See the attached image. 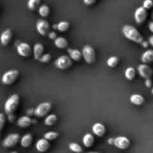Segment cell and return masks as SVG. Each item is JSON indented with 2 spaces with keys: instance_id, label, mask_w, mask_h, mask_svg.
Masks as SVG:
<instances>
[{
  "instance_id": "cell-41",
  "label": "cell",
  "mask_w": 153,
  "mask_h": 153,
  "mask_svg": "<svg viewBox=\"0 0 153 153\" xmlns=\"http://www.w3.org/2000/svg\"><path fill=\"white\" fill-rule=\"evenodd\" d=\"M89 153H100V152H89Z\"/></svg>"
},
{
  "instance_id": "cell-21",
  "label": "cell",
  "mask_w": 153,
  "mask_h": 153,
  "mask_svg": "<svg viewBox=\"0 0 153 153\" xmlns=\"http://www.w3.org/2000/svg\"><path fill=\"white\" fill-rule=\"evenodd\" d=\"M130 101L135 105H141L144 103L145 99L140 94H133L130 97Z\"/></svg>"
},
{
  "instance_id": "cell-40",
  "label": "cell",
  "mask_w": 153,
  "mask_h": 153,
  "mask_svg": "<svg viewBox=\"0 0 153 153\" xmlns=\"http://www.w3.org/2000/svg\"><path fill=\"white\" fill-rule=\"evenodd\" d=\"M11 153H18V152H12Z\"/></svg>"
},
{
  "instance_id": "cell-19",
  "label": "cell",
  "mask_w": 153,
  "mask_h": 153,
  "mask_svg": "<svg viewBox=\"0 0 153 153\" xmlns=\"http://www.w3.org/2000/svg\"><path fill=\"white\" fill-rule=\"evenodd\" d=\"M82 142H83V144L85 147H92L95 143V138L91 134H86L83 137Z\"/></svg>"
},
{
  "instance_id": "cell-39",
  "label": "cell",
  "mask_w": 153,
  "mask_h": 153,
  "mask_svg": "<svg viewBox=\"0 0 153 153\" xmlns=\"http://www.w3.org/2000/svg\"><path fill=\"white\" fill-rule=\"evenodd\" d=\"M152 95H153V88L152 89Z\"/></svg>"
},
{
  "instance_id": "cell-1",
  "label": "cell",
  "mask_w": 153,
  "mask_h": 153,
  "mask_svg": "<svg viewBox=\"0 0 153 153\" xmlns=\"http://www.w3.org/2000/svg\"><path fill=\"white\" fill-rule=\"evenodd\" d=\"M19 105V97L18 94H13L11 97H9L7 101L4 103V111L7 115L10 120L13 121L14 119V114L17 110Z\"/></svg>"
},
{
  "instance_id": "cell-33",
  "label": "cell",
  "mask_w": 153,
  "mask_h": 153,
  "mask_svg": "<svg viewBox=\"0 0 153 153\" xmlns=\"http://www.w3.org/2000/svg\"><path fill=\"white\" fill-rule=\"evenodd\" d=\"M52 59V56L49 54H46L42 56V58L40 59V61L42 63H48Z\"/></svg>"
},
{
  "instance_id": "cell-9",
  "label": "cell",
  "mask_w": 153,
  "mask_h": 153,
  "mask_svg": "<svg viewBox=\"0 0 153 153\" xmlns=\"http://www.w3.org/2000/svg\"><path fill=\"white\" fill-rule=\"evenodd\" d=\"M148 16V12L146 8L142 6L139 7L138 8L136 9L135 13H134V19H135L136 22L139 25L143 23L146 20V18Z\"/></svg>"
},
{
  "instance_id": "cell-12",
  "label": "cell",
  "mask_w": 153,
  "mask_h": 153,
  "mask_svg": "<svg viewBox=\"0 0 153 153\" xmlns=\"http://www.w3.org/2000/svg\"><path fill=\"white\" fill-rule=\"evenodd\" d=\"M17 50L18 54L20 56L24 57V58H27L29 57L31 54V48L30 45L27 43H21L17 46Z\"/></svg>"
},
{
  "instance_id": "cell-20",
  "label": "cell",
  "mask_w": 153,
  "mask_h": 153,
  "mask_svg": "<svg viewBox=\"0 0 153 153\" xmlns=\"http://www.w3.org/2000/svg\"><path fill=\"white\" fill-rule=\"evenodd\" d=\"M31 119L27 116L21 117L18 119L17 125L21 128H28L31 126Z\"/></svg>"
},
{
  "instance_id": "cell-4",
  "label": "cell",
  "mask_w": 153,
  "mask_h": 153,
  "mask_svg": "<svg viewBox=\"0 0 153 153\" xmlns=\"http://www.w3.org/2000/svg\"><path fill=\"white\" fill-rule=\"evenodd\" d=\"M82 55L84 59L88 64H93L96 61V52L95 49L89 45H86L82 49Z\"/></svg>"
},
{
  "instance_id": "cell-32",
  "label": "cell",
  "mask_w": 153,
  "mask_h": 153,
  "mask_svg": "<svg viewBox=\"0 0 153 153\" xmlns=\"http://www.w3.org/2000/svg\"><path fill=\"white\" fill-rule=\"evenodd\" d=\"M143 7L146 8V10L151 9L153 7L152 0H145L143 3Z\"/></svg>"
},
{
  "instance_id": "cell-35",
  "label": "cell",
  "mask_w": 153,
  "mask_h": 153,
  "mask_svg": "<svg viewBox=\"0 0 153 153\" xmlns=\"http://www.w3.org/2000/svg\"><path fill=\"white\" fill-rule=\"evenodd\" d=\"M97 0H84V2L86 5H93L94 4H95L97 2Z\"/></svg>"
},
{
  "instance_id": "cell-13",
  "label": "cell",
  "mask_w": 153,
  "mask_h": 153,
  "mask_svg": "<svg viewBox=\"0 0 153 153\" xmlns=\"http://www.w3.org/2000/svg\"><path fill=\"white\" fill-rule=\"evenodd\" d=\"M50 148V143L46 139H40L36 143V149L40 152H46Z\"/></svg>"
},
{
  "instance_id": "cell-3",
  "label": "cell",
  "mask_w": 153,
  "mask_h": 153,
  "mask_svg": "<svg viewBox=\"0 0 153 153\" xmlns=\"http://www.w3.org/2000/svg\"><path fill=\"white\" fill-rule=\"evenodd\" d=\"M55 67L61 70H65L71 67L73 65V60L70 56L67 55H62L57 58L55 61Z\"/></svg>"
},
{
  "instance_id": "cell-23",
  "label": "cell",
  "mask_w": 153,
  "mask_h": 153,
  "mask_svg": "<svg viewBox=\"0 0 153 153\" xmlns=\"http://www.w3.org/2000/svg\"><path fill=\"white\" fill-rule=\"evenodd\" d=\"M55 45L58 48V49H64L68 46V41L66 38L63 37H59L55 39Z\"/></svg>"
},
{
  "instance_id": "cell-8",
  "label": "cell",
  "mask_w": 153,
  "mask_h": 153,
  "mask_svg": "<svg viewBox=\"0 0 153 153\" xmlns=\"http://www.w3.org/2000/svg\"><path fill=\"white\" fill-rule=\"evenodd\" d=\"M20 139V136L18 134H10L3 140V146L5 148H13L16 146Z\"/></svg>"
},
{
  "instance_id": "cell-26",
  "label": "cell",
  "mask_w": 153,
  "mask_h": 153,
  "mask_svg": "<svg viewBox=\"0 0 153 153\" xmlns=\"http://www.w3.org/2000/svg\"><path fill=\"white\" fill-rule=\"evenodd\" d=\"M40 2H41V0H28V9L31 10H36L37 8H40Z\"/></svg>"
},
{
  "instance_id": "cell-25",
  "label": "cell",
  "mask_w": 153,
  "mask_h": 153,
  "mask_svg": "<svg viewBox=\"0 0 153 153\" xmlns=\"http://www.w3.org/2000/svg\"><path fill=\"white\" fill-rule=\"evenodd\" d=\"M125 76L128 80H133L136 76L135 69L134 67H128V68H127L125 72Z\"/></svg>"
},
{
  "instance_id": "cell-11",
  "label": "cell",
  "mask_w": 153,
  "mask_h": 153,
  "mask_svg": "<svg viewBox=\"0 0 153 153\" xmlns=\"http://www.w3.org/2000/svg\"><path fill=\"white\" fill-rule=\"evenodd\" d=\"M137 71H138L139 75L145 79H150L153 74L152 68L149 65L145 64H140L137 67Z\"/></svg>"
},
{
  "instance_id": "cell-22",
  "label": "cell",
  "mask_w": 153,
  "mask_h": 153,
  "mask_svg": "<svg viewBox=\"0 0 153 153\" xmlns=\"http://www.w3.org/2000/svg\"><path fill=\"white\" fill-rule=\"evenodd\" d=\"M33 141V137L31 134H26L21 138V146L24 148H28Z\"/></svg>"
},
{
  "instance_id": "cell-28",
  "label": "cell",
  "mask_w": 153,
  "mask_h": 153,
  "mask_svg": "<svg viewBox=\"0 0 153 153\" xmlns=\"http://www.w3.org/2000/svg\"><path fill=\"white\" fill-rule=\"evenodd\" d=\"M120 62L119 58L117 56H112L109 58L107 61V64L111 68H115Z\"/></svg>"
},
{
  "instance_id": "cell-24",
  "label": "cell",
  "mask_w": 153,
  "mask_h": 153,
  "mask_svg": "<svg viewBox=\"0 0 153 153\" xmlns=\"http://www.w3.org/2000/svg\"><path fill=\"white\" fill-rule=\"evenodd\" d=\"M57 120H58V117L52 114H49V116L46 117L44 120V123L48 126H52L56 123Z\"/></svg>"
},
{
  "instance_id": "cell-30",
  "label": "cell",
  "mask_w": 153,
  "mask_h": 153,
  "mask_svg": "<svg viewBox=\"0 0 153 153\" xmlns=\"http://www.w3.org/2000/svg\"><path fill=\"white\" fill-rule=\"evenodd\" d=\"M69 148H70V149L72 151V152L75 153H82V151H83L82 146L76 143H70V144L69 145Z\"/></svg>"
},
{
  "instance_id": "cell-36",
  "label": "cell",
  "mask_w": 153,
  "mask_h": 153,
  "mask_svg": "<svg viewBox=\"0 0 153 153\" xmlns=\"http://www.w3.org/2000/svg\"><path fill=\"white\" fill-rule=\"evenodd\" d=\"M149 30H150L151 32L153 33V21H152V22H150L149 23Z\"/></svg>"
},
{
  "instance_id": "cell-5",
  "label": "cell",
  "mask_w": 153,
  "mask_h": 153,
  "mask_svg": "<svg viewBox=\"0 0 153 153\" xmlns=\"http://www.w3.org/2000/svg\"><path fill=\"white\" fill-rule=\"evenodd\" d=\"M19 76V72L17 70H9L2 76V83L6 85H11L17 80Z\"/></svg>"
},
{
  "instance_id": "cell-37",
  "label": "cell",
  "mask_w": 153,
  "mask_h": 153,
  "mask_svg": "<svg viewBox=\"0 0 153 153\" xmlns=\"http://www.w3.org/2000/svg\"><path fill=\"white\" fill-rule=\"evenodd\" d=\"M149 44H150L153 47V35L151 36V37L149 38Z\"/></svg>"
},
{
  "instance_id": "cell-34",
  "label": "cell",
  "mask_w": 153,
  "mask_h": 153,
  "mask_svg": "<svg viewBox=\"0 0 153 153\" xmlns=\"http://www.w3.org/2000/svg\"><path fill=\"white\" fill-rule=\"evenodd\" d=\"M5 123H6V118L5 116L3 113H1L0 114V127H1V130L3 129L4 128V125H5Z\"/></svg>"
},
{
  "instance_id": "cell-7",
  "label": "cell",
  "mask_w": 153,
  "mask_h": 153,
  "mask_svg": "<svg viewBox=\"0 0 153 153\" xmlns=\"http://www.w3.org/2000/svg\"><path fill=\"white\" fill-rule=\"evenodd\" d=\"M114 144L118 149L125 150V149H128L131 145V141L128 137H124V136H120L114 140Z\"/></svg>"
},
{
  "instance_id": "cell-38",
  "label": "cell",
  "mask_w": 153,
  "mask_h": 153,
  "mask_svg": "<svg viewBox=\"0 0 153 153\" xmlns=\"http://www.w3.org/2000/svg\"><path fill=\"white\" fill-rule=\"evenodd\" d=\"M146 83H147V87L148 88H149V87H151V85H152V83H151V81L150 79H146Z\"/></svg>"
},
{
  "instance_id": "cell-31",
  "label": "cell",
  "mask_w": 153,
  "mask_h": 153,
  "mask_svg": "<svg viewBox=\"0 0 153 153\" xmlns=\"http://www.w3.org/2000/svg\"><path fill=\"white\" fill-rule=\"evenodd\" d=\"M59 136V134L58 132H55V131H50V132H47L44 134V138L46 139L47 140H54Z\"/></svg>"
},
{
  "instance_id": "cell-16",
  "label": "cell",
  "mask_w": 153,
  "mask_h": 153,
  "mask_svg": "<svg viewBox=\"0 0 153 153\" xmlns=\"http://www.w3.org/2000/svg\"><path fill=\"white\" fill-rule=\"evenodd\" d=\"M43 52H44V47H43V44H41V43L34 44L33 52H34V57L35 59L40 61V59L43 55Z\"/></svg>"
},
{
  "instance_id": "cell-2",
  "label": "cell",
  "mask_w": 153,
  "mask_h": 153,
  "mask_svg": "<svg viewBox=\"0 0 153 153\" xmlns=\"http://www.w3.org/2000/svg\"><path fill=\"white\" fill-rule=\"evenodd\" d=\"M123 33L126 38L134 43L141 45H143V43H145V40L141 34L139 32L138 30L135 27L132 26V25H125L123 28Z\"/></svg>"
},
{
  "instance_id": "cell-14",
  "label": "cell",
  "mask_w": 153,
  "mask_h": 153,
  "mask_svg": "<svg viewBox=\"0 0 153 153\" xmlns=\"http://www.w3.org/2000/svg\"><path fill=\"white\" fill-rule=\"evenodd\" d=\"M92 130L94 134L100 137H102L106 133L105 126L100 123H97L94 124L92 127Z\"/></svg>"
},
{
  "instance_id": "cell-27",
  "label": "cell",
  "mask_w": 153,
  "mask_h": 153,
  "mask_svg": "<svg viewBox=\"0 0 153 153\" xmlns=\"http://www.w3.org/2000/svg\"><path fill=\"white\" fill-rule=\"evenodd\" d=\"M70 22H67V21H62V22H60L57 25V28L61 32H64V31H67L70 28Z\"/></svg>"
},
{
  "instance_id": "cell-6",
  "label": "cell",
  "mask_w": 153,
  "mask_h": 153,
  "mask_svg": "<svg viewBox=\"0 0 153 153\" xmlns=\"http://www.w3.org/2000/svg\"><path fill=\"white\" fill-rule=\"evenodd\" d=\"M52 105L49 102H42L36 108L34 111V115L37 117H43L50 112Z\"/></svg>"
},
{
  "instance_id": "cell-29",
  "label": "cell",
  "mask_w": 153,
  "mask_h": 153,
  "mask_svg": "<svg viewBox=\"0 0 153 153\" xmlns=\"http://www.w3.org/2000/svg\"><path fill=\"white\" fill-rule=\"evenodd\" d=\"M50 13V9H49V6L46 5V4H43L39 8V13L42 17H46L49 15Z\"/></svg>"
},
{
  "instance_id": "cell-10",
  "label": "cell",
  "mask_w": 153,
  "mask_h": 153,
  "mask_svg": "<svg viewBox=\"0 0 153 153\" xmlns=\"http://www.w3.org/2000/svg\"><path fill=\"white\" fill-rule=\"evenodd\" d=\"M37 30L40 34L43 36H46L49 32L50 25L48 21L45 19H39L36 24Z\"/></svg>"
},
{
  "instance_id": "cell-17",
  "label": "cell",
  "mask_w": 153,
  "mask_h": 153,
  "mask_svg": "<svg viewBox=\"0 0 153 153\" xmlns=\"http://www.w3.org/2000/svg\"><path fill=\"white\" fill-rule=\"evenodd\" d=\"M67 52H68L71 59L74 61H80L82 60V57H83L82 52H81L78 49H67Z\"/></svg>"
},
{
  "instance_id": "cell-15",
  "label": "cell",
  "mask_w": 153,
  "mask_h": 153,
  "mask_svg": "<svg viewBox=\"0 0 153 153\" xmlns=\"http://www.w3.org/2000/svg\"><path fill=\"white\" fill-rule=\"evenodd\" d=\"M13 37V34L10 29H6L4 32L1 34V45L4 46H7L10 43Z\"/></svg>"
},
{
  "instance_id": "cell-18",
  "label": "cell",
  "mask_w": 153,
  "mask_h": 153,
  "mask_svg": "<svg viewBox=\"0 0 153 153\" xmlns=\"http://www.w3.org/2000/svg\"><path fill=\"white\" fill-rule=\"evenodd\" d=\"M141 61L143 64H151L153 62V50L152 49H149L146 50L143 53L141 56Z\"/></svg>"
}]
</instances>
